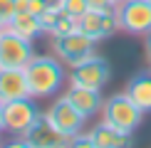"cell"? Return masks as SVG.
<instances>
[{
  "mask_svg": "<svg viewBox=\"0 0 151 148\" xmlns=\"http://www.w3.org/2000/svg\"><path fill=\"white\" fill-rule=\"evenodd\" d=\"M27 77V91L32 99H47L57 94L60 86L65 84V67L60 57L50 54H32V59L25 67Z\"/></svg>",
  "mask_w": 151,
  "mask_h": 148,
  "instance_id": "cell-1",
  "label": "cell"
},
{
  "mask_svg": "<svg viewBox=\"0 0 151 148\" xmlns=\"http://www.w3.org/2000/svg\"><path fill=\"white\" fill-rule=\"evenodd\" d=\"M102 121L111 123L114 128H119V131H124V133L131 136L136 128L141 126L144 111L127 96V91H119V94H111L109 99H104Z\"/></svg>",
  "mask_w": 151,
  "mask_h": 148,
  "instance_id": "cell-2",
  "label": "cell"
},
{
  "mask_svg": "<svg viewBox=\"0 0 151 148\" xmlns=\"http://www.w3.org/2000/svg\"><path fill=\"white\" fill-rule=\"evenodd\" d=\"M116 25L122 32L134 37H146L151 32V3L149 0H124L114 8Z\"/></svg>",
  "mask_w": 151,
  "mask_h": 148,
  "instance_id": "cell-3",
  "label": "cell"
},
{
  "mask_svg": "<svg viewBox=\"0 0 151 148\" xmlns=\"http://www.w3.org/2000/svg\"><path fill=\"white\" fill-rule=\"evenodd\" d=\"M45 119L60 136H65V138H70V141L77 138V136L84 131V123H87V119L72 106V101L67 99V94L50 104V109L45 111Z\"/></svg>",
  "mask_w": 151,
  "mask_h": 148,
  "instance_id": "cell-4",
  "label": "cell"
},
{
  "mask_svg": "<svg viewBox=\"0 0 151 148\" xmlns=\"http://www.w3.org/2000/svg\"><path fill=\"white\" fill-rule=\"evenodd\" d=\"M40 109H37L32 96H22L15 101L5 104V133L12 138H25V133L32 128V123L40 119Z\"/></svg>",
  "mask_w": 151,
  "mask_h": 148,
  "instance_id": "cell-5",
  "label": "cell"
},
{
  "mask_svg": "<svg viewBox=\"0 0 151 148\" xmlns=\"http://www.w3.org/2000/svg\"><path fill=\"white\" fill-rule=\"evenodd\" d=\"M109 79H111V67L97 52L92 57H87L84 62L74 64L72 72H70V86H87V89H99L102 91Z\"/></svg>",
  "mask_w": 151,
  "mask_h": 148,
  "instance_id": "cell-6",
  "label": "cell"
},
{
  "mask_svg": "<svg viewBox=\"0 0 151 148\" xmlns=\"http://www.w3.org/2000/svg\"><path fill=\"white\" fill-rule=\"evenodd\" d=\"M52 47H55V54L67 62L70 67L79 64V62H84L87 57H92L94 49H97V42L92 40V37H87L84 32H79V30H74L70 35H62V37H52Z\"/></svg>",
  "mask_w": 151,
  "mask_h": 148,
  "instance_id": "cell-7",
  "label": "cell"
},
{
  "mask_svg": "<svg viewBox=\"0 0 151 148\" xmlns=\"http://www.w3.org/2000/svg\"><path fill=\"white\" fill-rule=\"evenodd\" d=\"M32 54V40H25L8 27L0 30V67L25 69Z\"/></svg>",
  "mask_w": 151,
  "mask_h": 148,
  "instance_id": "cell-8",
  "label": "cell"
},
{
  "mask_svg": "<svg viewBox=\"0 0 151 148\" xmlns=\"http://www.w3.org/2000/svg\"><path fill=\"white\" fill-rule=\"evenodd\" d=\"M77 27H79V32L92 37L94 42H102V40H106V37H111L116 32L119 25H116L114 10H94V8H89L77 20Z\"/></svg>",
  "mask_w": 151,
  "mask_h": 148,
  "instance_id": "cell-9",
  "label": "cell"
},
{
  "mask_svg": "<svg viewBox=\"0 0 151 148\" xmlns=\"http://www.w3.org/2000/svg\"><path fill=\"white\" fill-rule=\"evenodd\" d=\"M87 138H89L92 148H127V146H131V136L114 128L106 121H99L94 128H89Z\"/></svg>",
  "mask_w": 151,
  "mask_h": 148,
  "instance_id": "cell-10",
  "label": "cell"
},
{
  "mask_svg": "<svg viewBox=\"0 0 151 148\" xmlns=\"http://www.w3.org/2000/svg\"><path fill=\"white\" fill-rule=\"evenodd\" d=\"M22 96H30L25 69L0 67V101L8 104V101H15V99H22Z\"/></svg>",
  "mask_w": 151,
  "mask_h": 148,
  "instance_id": "cell-11",
  "label": "cell"
},
{
  "mask_svg": "<svg viewBox=\"0 0 151 148\" xmlns=\"http://www.w3.org/2000/svg\"><path fill=\"white\" fill-rule=\"evenodd\" d=\"M25 143L27 146H37V148H57V146H72V141L65 138V136H60L47 123L45 114H42L40 119L32 123V128L25 133Z\"/></svg>",
  "mask_w": 151,
  "mask_h": 148,
  "instance_id": "cell-12",
  "label": "cell"
},
{
  "mask_svg": "<svg viewBox=\"0 0 151 148\" xmlns=\"http://www.w3.org/2000/svg\"><path fill=\"white\" fill-rule=\"evenodd\" d=\"M67 99L72 101V106L79 111L84 119L97 116L104 106V99L99 89H87V86H70L67 89Z\"/></svg>",
  "mask_w": 151,
  "mask_h": 148,
  "instance_id": "cell-13",
  "label": "cell"
},
{
  "mask_svg": "<svg viewBox=\"0 0 151 148\" xmlns=\"http://www.w3.org/2000/svg\"><path fill=\"white\" fill-rule=\"evenodd\" d=\"M127 96L139 106L144 114H151V72H141L127 82Z\"/></svg>",
  "mask_w": 151,
  "mask_h": 148,
  "instance_id": "cell-14",
  "label": "cell"
},
{
  "mask_svg": "<svg viewBox=\"0 0 151 148\" xmlns=\"http://www.w3.org/2000/svg\"><path fill=\"white\" fill-rule=\"evenodd\" d=\"M5 27L12 30L15 35L25 37V40H37L40 35H45L42 22H40V15H32V12H20V10L12 15V20L5 25Z\"/></svg>",
  "mask_w": 151,
  "mask_h": 148,
  "instance_id": "cell-15",
  "label": "cell"
},
{
  "mask_svg": "<svg viewBox=\"0 0 151 148\" xmlns=\"http://www.w3.org/2000/svg\"><path fill=\"white\" fill-rule=\"evenodd\" d=\"M57 3H60V10L65 12V15L74 17V20H79V17L89 10V3H87V0H57Z\"/></svg>",
  "mask_w": 151,
  "mask_h": 148,
  "instance_id": "cell-16",
  "label": "cell"
},
{
  "mask_svg": "<svg viewBox=\"0 0 151 148\" xmlns=\"http://www.w3.org/2000/svg\"><path fill=\"white\" fill-rule=\"evenodd\" d=\"M74 30H79L77 27V20L70 15H65V12H60V17H57V22H55V27H52V37H62V35H70L74 32Z\"/></svg>",
  "mask_w": 151,
  "mask_h": 148,
  "instance_id": "cell-17",
  "label": "cell"
},
{
  "mask_svg": "<svg viewBox=\"0 0 151 148\" xmlns=\"http://www.w3.org/2000/svg\"><path fill=\"white\" fill-rule=\"evenodd\" d=\"M15 3L20 12H32V15H40L47 8V0H15Z\"/></svg>",
  "mask_w": 151,
  "mask_h": 148,
  "instance_id": "cell-18",
  "label": "cell"
},
{
  "mask_svg": "<svg viewBox=\"0 0 151 148\" xmlns=\"http://www.w3.org/2000/svg\"><path fill=\"white\" fill-rule=\"evenodd\" d=\"M17 12V3L15 0H0V25H8L12 20V15Z\"/></svg>",
  "mask_w": 151,
  "mask_h": 148,
  "instance_id": "cell-19",
  "label": "cell"
},
{
  "mask_svg": "<svg viewBox=\"0 0 151 148\" xmlns=\"http://www.w3.org/2000/svg\"><path fill=\"white\" fill-rule=\"evenodd\" d=\"M87 3H89V8H94V10H114L116 8L114 0H87Z\"/></svg>",
  "mask_w": 151,
  "mask_h": 148,
  "instance_id": "cell-20",
  "label": "cell"
},
{
  "mask_svg": "<svg viewBox=\"0 0 151 148\" xmlns=\"http://www.w3.org/2000/svg\"><path fill=\"white\" fill-rule=\"evenodd\" d=\"M5 133V104L0 101V136Z\"/></svg>",
  "mask_w": 151,
  "mask_h": 148,
  "instance_id": "cell-21",
  "label": "cell"
},
{
  "mask_svg": "<svg viewBox=\"0 0 151 148\" xmlns=\"http://www.w3.org/2000/svg\"><path fill=\"white\" fill-rule=\"evenodd\" d=\"M146 52H151V32H146Z\"/></svg>",
  "mask_w": 151,
  "mask_h": 148,
  "instance_id": "cell-22",
  "label": "cell"
},
{
  "mask_svg": "<svg viewBox=\"0 0 151 148\" xmlns=\"http://www.w3.org/2000/svg\"><path fill=\"white\" fill-rule=\"evenodd\" d=\"M146 62H149V72H151V52H146Z\"/></svg>",
  "mask_w": 151,
  "mask_h": 148,
  "instance_id": "cell-23",
  "label": "cell"
},
{
  "mask_svg": "<svg viewBox=\"0 0 151 148\" xmlns=\"http://www.w3.org/2000/svg\"><path fill=\"white\" fill-rule=\"evenodd\" d=\"M114 3H116V5H119V3H124V0H114Z\"/></svg>",
  "mask_w": 151,
  "mask_h": 148,
  "instance_id": "cell-24",
  "label": "cell"
},
{
  "mask_svg": "<svg viewBox=\"0 0 151 148\" xmlns=\"http://www.w3.org/2000/svg\"><path fill=\"white\" fill-rule=\"evenodd\" d=\"M0 30H3V25H0Z\"/></svg>",
  "mask_w": 151,
  "mask_h": 148,
  "instance_id": "cell-25",
  "label": "cell"
},
{
  "mask_svg": "<svg viewBox=\"0 0 151 148\" xmlns=\"http://www.w3.org/2000/svg\"><path fill=\"white\" fill-rule=\"evenodd\" d=\"M0 138H3V136H0Z\"/></svg>",
  "mask_w": 151,
  "mask_h": 148,
  "instance_id": "cell-26",
  "label": "cell"
},
{
  "mask_svg": "<svg viewBox=\"0 0 151 148\" xmlns=\"http://www.w3.org/2000/svg\"><path fill=\"white\" fill-rule=\"evenodd\" d=\"M149 3H151V0H149Z\"/></svg>",
  "mask_w": 151,
  "mask_h": 148,
  "instance_id": "cell-27",
  "label": "cell"
}]
</instances>
